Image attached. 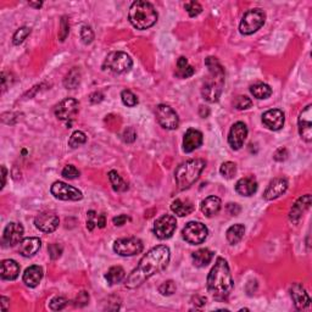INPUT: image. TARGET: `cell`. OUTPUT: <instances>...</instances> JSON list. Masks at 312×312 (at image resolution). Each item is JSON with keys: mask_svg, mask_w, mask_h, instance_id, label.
Here are the masks:
<instances>
[{"mask_svg": "<svg viewBox=\"0 0 312 312\" xmlns=\"http://www.w3.org/2000/svg\"><path fill=\"white\" fill-rule=\"evenodd\" d=\"M133 66L132 58L124 52H114L108 55L102 64V70L114 74H126Z\"/></svg>", "mask_w": 312, "mask_h": 312, "instance_id": "8992f818", "label": "cell"}, {"mask_svg": "<svg viewBox=\"0 0 312 312\" xmlns=\"http://www.w3.org/2000/svg\"><path fill=\"white\" fill-rule=\"evenodd\" d=\"M20 274V264L15 260H4L2 261V268H0V276L5 280H14Z\"/></svg>", "mask_w": 312, "mask_h": 312, "instance_id": "4316f807", "label": "cell"}, {"mask_svg": "<svg viewBox=\"0 0 312 312\" xmlns=\"http://www.w3.org/2000/svg\"><path fill=\"white\" fill-rule=\"evenodd\" d=\"M42 5H43V2H30V6L37 8V9H39V8H42Z\"/></svg>", "mask_w": 312, "mask_h": 312, "instance_id": "91938a15", "label": "cell"}, {"mask_svg": "<svg viewBox=\"0 0 312 312\" xmlns=\"http://www.w3.org/2000/svg\"><path fill=\"white\" fill-rule=\"evenodd\" d=\"M78 110H80V102L76 99H74V98H68V99L58 102L54 112L55 116L58 120H61V121L71 122L76 117Z\"/></svg>", "mask_w": 312, "mask_h": 312, "instance_id": "4fadbf2b", "label": "cell"}, {"mask_svg": "<svg viewBox=\"0 0 312 312\" xmlns=\"http://www.w3.org/2000/svg\"><path fill=\"white\" fill-rule=\"evenodd\" d=\"M34 224L39 230L44 233H52L60 224V220L52 212H40L34 218Z\"/></svg>", "mask_w": 312, "mask_h": 312, "instance_id": "2e32d148", "label": "cell"}, {"mask_svg": "<svg viewBox=\"0 0 312 312\" xmlns=\"http://www.w3.org/2000/svg\"><path fill=\"white\" fill-rule=\"evenodd\" d=\"M214 258V252L208 249H199L198 252L192 254L193 264L196 267H206L211 262Z\"/></svg>", "mask_w": 312, "mask_h": 312, "instance_id": "f1b7e54d", "label": "cell"}, {"mask_svg": "<svg viewBox=\"0 0 312 312\" xmlns=\"http://www.w3.org/2000/svg\"><path fill=\"white\" fill-rule=\"evenodd\" d=\"M6 174H8V171H6V167H5L4 165L2 166V189L4 188L5 184H6Z\"/></svg>", "mask_w": 312, "mask_h": 312, "instance_id": "6f0895ef", "label": "cell"}, {"mask_svg": "<svg viewBox=\"0 0 312 312\" xmlns=\"http://www.w3.org/2000/svg\"><path fill=\"white\" fill-rule=\"evenodd\" d=\"M184 9L186 10V12L189 14L190 18H195V16L200 15L202 11V6L196 2H188L184 4Z\"/></svg>", "mask_w": 312, "mask_h": 312, "instance_id": "7bdbcfd3", "label": "cell"}, {"mask_svg": "<svg viewBox=\"0 0 312 312\" xmlns=\"http://www.w3.org/2000/svg\"><path fill=\"white\" fill-rule=\"evenodd\" d=\"M24 227L18 222H10L5 227L2 233V244L5 246H15L16 244L21 243L22 236H24Z\"/></svg>", "mask_w": 312, "mask_h": 312, "instance_id": "9a60e30c", "label": "cell"}, {"mask_svg": "<svg viewBox=\"0 0 312 312\" xmlns=\"http://www.w3.org/2000/svg\"><path fill=\"white\" fill-rule=\"evenodd\" d=\"M234 288L232 273L224 258H218L208 276V290L218 302L228 299Z\"/></svg>", "mask_w": 312, "mask_h": 312, "instance_id": "7a4b0ae2", "label": "cell"}, {"mask_svg": "<svg viewBox=\"0 0 312 312\" xmlns=\"http://www.w3.org/2000/svg\"><path fill=\"white\" fill-rule=\"evenodd\" d=\"M42 278H43V268L40 266H37V264H33V266H30L28 268H26L22 280H24V283L27 286L36 288L40 283Z\"/></svg>", "mask_w": 312, "mask_h": 312, "instance_id": "d4e9b609", "label": "cell"}, {"mask_svg": "<svg viewBox=\"0 0 312 312\" xmlns=\"http://www.w3.org/2000/svg\"><path fill=\"white\" fill-rule=\"evenodd\" d=\"M204 136L200 130L189 128L186 132L184 138H183V152H193L198 148L202 146Z\"/></svg>", "mask_w": 312, "mask_h": 312, "instance_id": "44dd1931", "label": "cell"}, {"mask_svg": "<svg viewBox=\"0 0 312 312\" xmlns=\"http://www.w3.org/2000/svg\"><path fill=\"white\" fill-rule=\"evenodd\" d=\"M233 105L236 110H248V108L252 106V102L250 98L245 96H239L234 99Z\"/></svg>", "mask_w": 312, "mask_h": 312, "instance_id": "f35d334b", "label": "cell"}, {"mask_svg": "<svg viewBox=\"0 0 312 312\" xmlns=\"http://www.w3.org/2000/svg\"><path fill=\"white\" fill-rule=\"evenodd\" d=\"M220 174H222V177H224L226 180H232L234 176L236 174V165L232 161H227L224 162L220 167Z\"/></svg>", "mask_w": 312, "mask_h": 312, "instance_id": "8d00e7d4", "label": "cell"}, {"mask_svg": "<svg viewBox=\"0 0 312 312\" xmlns=\"http://www.w3.org/2000/svg\"><path fill=\"white\" fill-rule=\"evenodd\" d=\"M98 218H99V214H98L94 210H90L87 212V228L88 230H93L94 228L98 226Z\"/></svg>", "mask_w": 312, "mask_h": 312, "instance_id": "7dc6e473", "label": "cell"}, {"mask_svg": "<svg viewBox=\"0 0 312 312\" xmlns=\"http://www.w3.org/2000/svg\"><path fill=\"white\" fill-rule=\"evenodd\" d=\"M274 160L276 161H284L286 158H288V152H286V148H280L277 152H274Z\"/></svg>", "mask_w": 312, "mask_h": 312, "instance_id": "816d5d0a", "label": "cell"}, {"mask_svg": "<svg viewBox=\"0 0 312 312\" xmlns=\"http://www.w3.org/2000/svg\"><path fill=\"white\" fill-rule=\"evenodd\" d=\"M195 74L193 66L189 65L188 60L184 56H180L177 60V68H176V76L180 78H189Z\"/></svg>", "mask_w": 312, "mask_h": 312, "instance_id": "4dcf8cb0", "label": "cell"}, {"mask_svg": "<svg viewBox=\"0 0 312 312\" xmlns=\"http://www.w3.org/2000/svg\"><path fill=\"white\" fill-rule=\"evenodd\" d=\"M171 210L180 217H184L190 214L194 211V205L190 200L176 199L171 205Z\"/></svg>", "mask_w": 312, "mask_h": 312, "instance_id": "83f0119b", "label": "cell"}, {"mask_svg": "<svg viewBox=\"0 0 312 312\" xmlns=\"http://www.w3.org/2000/svg\"><path fill=\"white\" fill-rule=\"evenodd\" d=\"M312 105L308 104L300 112L299 120H298V126H299V133L302 138L308 143L312 140Z\"/></svg>", "mask_w": 312, "mask_h": 312, "instance_id": "e0dca14e", "label": "cell"}, {"mask_svg": "<svg viewBox=\"0 0 312 312\" xmlns=\"http://www.w3.org/2000/svg\"><path fill=\"white\" fill-rule=\"evenodd\" d=\"M158 11L154 5L143 0H136L130 8L128 20L136 30H148L158 22Z\"/></svg>", "mask_w": 312, "mask_h": 312, "instance_id": "277c9868", "label": "cell"}, {"mask_svg": "<svg viewBox=\"0 0 312 312\" xmlns=\"http://www.w3.org/2000/svg\"><path fill=\"white\" fill-rule=\"evenodd\" d=\"M284 121H286V118H284L283 111L278 110V108H272V110L266 111L262 115V124L271 130H282Z\"/></svg>", "mask_w": 312, "mask_h": 312, "instance_id": "ffe728a7", "label": "cell"}, {"mask_svg": "<svg viewBox=\"0 0 312 312\" xmlns=\"http://www.w3.org/2000/svg\"><path fill=\"white\" fill-rule=\"evenodd\" d=\"M170 258H171V252L165 245L152 248L143 256L138 266L127 277L126 283H124L126 288H138L156 273L162 272L168 266Z\"/></svg>", "mask_w": 312, "mask_h": 312, "instance_id": "6da1fadb", "label": "cell"}, {"mask_svg": "<svg viewBox=\"0 0 312 312\" xmlns=\"http://www.w3.org/2000/svg\"><path fill=\"white\" fill-rule=\"evenodd\" d=\"M10 304V299H8L6 296H2V311H6L8 310V306Z\"/></svg>", "mask_w": 312, "mask_h": 312, "instance_id": "680465c9", "label": "cell"}, {"mask_svg": "<svg viewBox=\"0 0 312 312\" xmlns=\"http://www.w3.org/2000/svg\"><path fill=\"white\" fill-rule=\"evenodd\" d=\"M105 224H106V217H105L104 214H99V218H98V227L104 228Z\"/></svg>", "mask_w": 312, "mask_h": 312, "instance_id": "9f6ffc18", "label": "cell"}, {"mask_svg": "<svg viewBox=\"0 0 312 312\" xmlns=\"http://www.w3.org/2000/svg\"><path fill=\"white\" fill-rule=\"evenodd\" d=\"M108 180H110L112 189L117 193H124V192L128 190V184L122 180V177L117 174L116 171H110L108 172Z\"/></svg>", "mask_w": 312, "mask_h": 312, "instance_id": "836d02e7", "label": "cell"}, {"mask_svg": "<svg viewBox=\"0 0 312 312\" xmlns=\"http://www.w3.org/2000/svg\"><path fill=\"white\" fill-rule=\"evenodd\" d=\"M42 248V240L36 236H30V238L22 239L20 243L18 252L24 258H32L37 254Z\"/></svg>", "mask_w": 312, "mask_h": 312, "instance_id": "603a6c76", "label": "cell"}, {"mask_svg": "<svg viewBox=\"0 0 312 312\" xmlns=\"http://www.w3.org/2000/svg\"><path fill=\"white\" fill-rule=\"evenodd\" d=\"M288 189V180L283 177H277L270 182L264 193V200H274L283 195Z\"/></svg>", "mask_w": 312, "mask_h": 312, "instance_id": "d6986e66", "label": "cell"}, {"mask_svg": "<svg viewBox=\"0 0 312 312\" xmlns=\"http://www.w3.org/2000/svg\"><path fill=\"white\" fill-rule=\"evenodd\" d=\"M176 290H177V286L174 280H166L158 286V292L161 295H165V296H170V295H174Z\"/></svg>", "mask_w": 312, "mask_h": 312, "instance_id": "60d3db41", "label": "cell"}, {"mask_svg": "<svg viewBox=\"0 0 312 312\" xmlns=\"http://www.w3.org/2000/svg\"><path fill=\"white\" fill-rule=\"evenodd\" d=\"M30 34V27H21L15 32L12 37V43L15 46H20L21 43H24V39H26Z\"/></svg>", "mask_w": 312, "mask_h": 312, "instance_id": "ab89813d", "label": "cell"}, {"mask_svg": "<svg viewBox=\"0 0 312 312\" xmlns=\"http://www.w3.org/2000/svg\"><path fill=\"white\" fill-rule=\"evenodd\" d=\"M80 39H82L83 44H86V46L90 44L94 40L93 30L89 26H83L82 30H80Z\"/></svg>", "mask_w": 312, "mask_h": 312, "instance_id": "bcb514c9", "label": "cell"}, {"mask_svg": "<svg viewBox=\"0 0 312 312\" xmlns=\"http://www.w3.org/2000/svg\"><path fill=\"white\" fill-rule=\"evenodd\" d=\"M206 162L202 158H193L180 164L174 171V180L178 189L186 190L199 180L200 174L204 171Z\"/></svg>", "mask_w": 312, "mask_h": 312, "instance_id": "5b68a950", "label": "cell"}, {"mask_svg": "<svg viewBox=\"0 0 312 312\" xmlns=\"http://www.w3.org/2000/svg\"><path fill=\"white\" fill-rule=\"evenodd\" d=\"M121 99H122V102H124V104L128 108H133V106H136V105H138V98H136L134 93H132V92L128 90V89H126V90H122Z\"/></svg>", "mask_w": 312, "mask_h": 312, "instance_id": "74e56055", "label": "cell"}, {"mask_svg": "<svg viewBox=\"0 0 312 312\" xmlns=\"http://www.w3.org/2000/svg\"><path fill=\"white\" fill-rule=\"evenodd\" d=\"M143 242L136 236L117 239L114 243V252L120 256H134L143 252Z\"/></svg>", "mask_w": 312, "mask_h": 312, "instance_id": "9c48e42d", "label": "cell"}, {"mask_svg": "<svg viewBox=\"0 0 312 312\" xmlns=\"http://www.w3.org/2000/svg\"><path fill=\"white\" fill-rule=\"evenodd\" d=\"M311 205V195L306 194L304 196L299 198L296 200L294 205H292L290 212H289V220L292 222V224H298L300 221V218L302 217V214L308 210Z\"/></svg>", "mask_w": 312, "mask_h": 312, "instance_id": "7402d4cb", "label": "cell"}, {"mask_svg": "<svg viewBox=\"0 0 312 312\" xmlns=\"http://www.w3.org/2000/svg\"><path fill=\"white\" fill-rule=\"evenodd\" d=\"M200 210L202 212L205 214L206 217H214L216 216L217 214L221 210V199L214 195H211V196H208L206 199H204L200 204Z\"/></svg>", "mask_w": 312, "mask_h": 312, "instance_id": "484cf974", "label": "cell"}, {"mask_svg": "<svg viewBox=\"0 0 312 312\" xmlns=\"http://www.w3.org/2000/svg\"><path fill=\"white\" fill-rule=\"evenodd\" d=\"M228 212L233 216H236L239 212H240V206L238 204H228Z\"/></svg>", "mask_w": 312, "mask_h": 312, "instance_id": "11a10c76", "label": "cell"}, {"mask_svg": "<svg viewBox=\"0 0 312 312\" xmlns=\"http://www.w3.org/2000/svg\"><path fill=\"white\" fill-rule=\"evenodd\" d=\"M62 177H65L66 180H76V178L80 177V171L77 170L76 166L74 165H68L64 167L62 172H61Z\"/></svg>", "mask_w": 312, "mask_h": 312, "instance_id": "f6af8a7d", "label": "cell"}, {"mask_svg": "<svg viewBox=\"0 0 312 312\" xmlns=\"http://www.w3.org/2000/svg\"><path fill=\"white\" fill-rule=\"evenodd\" d=\"M250 93L252 94L256 99H267L272 96V88L266 83H256L250 87Z\"/></svg>", "mask_w": 312, "mask_h": 312, "instance_id": "d6a6232c", "label": "cell"}, {"mask_svg": "<svg viewBox=\"0 0 312 312\" xmlns=\"http://www.w3.org/2000/svg\"><path fill=\"white\" fill-rule=\"evenodd\" d=\"M290 296L295 308H296L298 310H305V308H308V306H310L311 299L310 296H308L306 289L302 286V284L300 283L292 284V286L290 288Z\"/></svg>", "mask_w": 312, "mask_h": 312, "instance_id": "ac0fdd59", "label": "cell"}, {"mask_svg": "<svg viewBox=\"0 0 312 312\" xmlns=\"http://www.w3.org/2000/svg\"><path fill=\"white\" fill-rule=\"evenodd\" d=\"M74 302H76V306H78V308H83V306H86L89 302V294L87 292H78Z\"/></svg>", "mask_w": 312, "mask_h": 312, "instance_id": "f907efd6", "label": "cell"}, {"mask_svg": "<svg viewBox=\"0 0 312 312\" xmlns=\"http://www.w3.org/2000/svg\"><path fill=\"white\" fill-rule=\"evenodd\" d=\"M248 136V127L244 122L234 124L228 134V144L233 150H239L244 146L245 139Z\"/></svg>", "mask_w": 312, "mask_h": 312, "instance_id": "5bb4252c", "label": "cell"}, {"mask_svg": "<svg viewBox=\"0 0 312 312\" xmlns=\"http://www.w3.org/2000/svg\"><path fill=\"white\" fill-rule=\"evenodd\" d=\"M68 33H70L68 18H66V16H62L60 22V30H58V39H60L61 42H65L66 38L68 37Z\"/></svg>", "mask_w": 312, "mask_h": 312, "instance_id": "ee69618b", "label": "cell"}, {"mask_svg": "<svg viewBox=\"0 0 312 312\" xmlns=\"http://www.w3.org/2000/svg\"><path fill=\"white\" fill-rule=\"evenodd\" d=\"M176 228H177V221H176V217L172 214H162L160 218H158L155 221L154 224V233L161 240H165V239L171 238L176 232Z\"/></svg>", "mask_w": 312, "mask_h": 312, "instance_id": "8fae6325", "label": "cell"}, {"mask_svg": "<svg viewBox=\"0 0 312 312\" xmlns=\"http://www.w3.org/2000/svg\"><path fill=\"white\" fill-rule=\"evenodd\" d=\"M104 100V94L100 93V92H96L90 96V102L92 104H98V102H102Z\"/></svg>", "mask_w": 312, "mask_h": 312, "instance_id": "db71d44e", "label": "cell"}, {"mask_svg": "<svg viewBox=\"0 0 312 312\" xmlns=\"http://www.w3.org/2000/svg\"><path fill=\"white\" fill-rule=\"evenodd\" d=\"M86 142H87V136L82 130H76L70 136L68 146L72 148V149H76V148L86 144Z\"/></svg>", "mask_w": 312, "mask_h": 312, "instance_id": "d590c367", "label": "cell"}, {"mask_svg": "<svg viewBox=\"0 0 312 312\" xmlns=\"http://www.w3.org/2000/svg\"><path fill=\"white\" fill-rule=\"evenodd\" d=\"M50 192L56 199L64 200V202H78L83 199L82 192L78 190L74 186L66 184L64 182H55L50 188Z\"/></svg>", "mask_w": 312, "mask_h": 312, "instance_id": "7c38bea8", "label": "cell"}, {"mask_svg": "<svg viewBox=\"0 0 312 312\" xmlns=\"http://www.w3.org/2000/svg\"><path fill=\"white\" fill-rule=\"evenodd\" d=\"M122 138H124V142H126V143H133V142L136 139V132L134 128L128 127L127 130H124Z\"/></svg>", "mask_w": 312, "mask_h": 312, "instance_id": "681fc988", "label": "cell"}, {"mask_svg": "<svg viewBox=\"0 0 312 312\" xmlns=\"http://www.w3.org/2000/svg\"><path fill=\"white\" fill-rule=\"evenodd\" d=\"M68 299L64 296H55L52 298V300H50L49 302V308L50 310L52 311H60L62 310V308H66V305H68Z\"/></svg>", "mask_w": 312, "mask_h": 312, "instance_id": "b9f144b4", "label": "cell"}, {"mask_svg": "<svg viewBox=\"0 0 312 312\" xmlns=\"http://www.w3.org/2000/svg\"><path fill=\"white\" fill-rule=\"evenodd\" d=\"M124 277H126V272H124V270L121 266L111 267L106 272V274H105V280H108L110 286L121 283L124 280Z\"/></svg>", "mask_w": 312, "mask_h": 312, "instance_id": "1f68e13d", "label": "cell"}, {"mask_svg": "<svg viewBox=\"0 0 312 312\" xmlns=\"http://www.w3.org/2000/svg\"><path fill=\"white\" fill-rule=\"evenodd\" d=\"M244 234H245V226L242 224H236L230 226V227L228 228L227 232H226V236H227L228 243L236 245L243 239Z\"/></svg>", "mask_w": 312, "mask_h": 312, "instance_id": "f546056e", "label": "cell"}, {"mask_svg": "<svg viewBox=\"0 0 312 312\" xmlns=\"http://www.w3.org/2000/svg\"><path fill=\"white\" fill-rule=\"evenodd\" d=\"M208 227L202 222L192 221L188 222L184 226L182 230V236L186 243L192 245H199L202 244L208 238Z\"/></svg>", "mask_w": 312, "mask_h": 312, "instance_id": "ba28073f", "label": "cell"}, {"mask_svg": "<svg viewBox=\"0 0 312 312\" xmlns=\"http://www.w3.org/2000/svg\"><path fill=\"white\" fill-rule=\"evenodd\" d=\"M130 217L127 216V214H120V216H117V217H114V220H112V222H114V224L115 226H124V224H126V222L127 221H130Z\"/></svg>", "mask_w": 312, "mask_h": 312, "instance_id": "f5cc1de1", "label": "cell"}, {"mask_svg": "<svg viewBox=\"0 0 312 312\" xmlns=\"http://www.w3.org/2000/svg\"><path fill=\"white\" fill-rule=\"evenodd\" d=\"M80 83V71L77 68H74L66 74L64 80V86L66 89H76Z\"/></svg>", "mask_w": 312, "mask_h": 312, "instance_id": "e575fe53", "label": "cell"}, {"mask_svg": "<svg viewBox=\"0 0 312 312\" xmlns=\"http://www.w3.org/2000/svg\"><path fill=\"white\" fill-rule=\"evenodd\" d=\"M155 116L158 124L165 130H174L180 126V117L177 112L168 105H158L155 108Z\"/></svg>", "mask_w": 312, "mask_h": 312, "instance_id": "30bf717a", "label": "cell"}, {"mask_svg": "<svg viewBox=\"0 0 312 312\" xmlns=\"http://www.w3.org/2000/svg\"><path fill=\"white\" fill-rule=\"evenodd\" d=\"M266 14L261 9H252L244 14L239 24V32L244 36H250L258 32L264 24Z\"/></svg>", "mask_w": 312, "mask_h": 312, "instance_id": "52a82bcc", "label": "cell"}, {"mask_svg": "<svg viewBox=\"0 0 312 312\" xmlns=\"http://www.w3.org/2000/svg\"><path fill=\"white\" fill-rule=\"evenodd\" d=\"M48 252L52 260H58L61 256V254H62V246L58 244H50L48 248Z\"/></svg>", "mask_w": 312, "mask_h": 312, "instance_id": "c3c4849f", "label": "cell"}, {"mask_svg": "<svg viewBox=\"0 0 312 312\" xmlns=\"http://www.w3.org/2000/svg\"><path fill=\"white\" fill-rule=\"evenodd\" d=\"M205 66L208 70V77L202 84V96L206 102H217L221 98L224 84V68L218 58L208 56L205 60Z\"/></svg>", "mask_w": 312, "mask_h": 312, "instance_id": "3957f363", "label": "cell"}, {"mask_svg": "<svg viewBox=\"0 0 312 312\" xmlns=\"http://www.w3.org/2000/svg\"><path fill=\"white\" fill-rule=\"evenodd\" d=\"M236 192L243 196H252L258 192V180L252 176L240 178L236 183Z\"/></svg>", "mask_w": 312, "mask_h": 312, "instance_id": "cb8c5ba5", "label": "cell"}]
</instances>
